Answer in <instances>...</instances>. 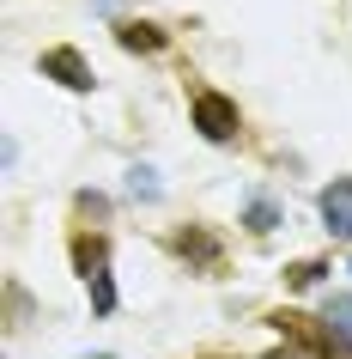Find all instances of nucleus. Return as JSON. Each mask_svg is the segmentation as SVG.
Listing matches in <instances>:
<instances>
[{
    "instance_id": "obj_1",
    "label": "nucleus",
    "mask_w": 352,
    "mask_h": 359,
    "mask_svg": "<svg viewBox=\"0 0 352 359\" xmlns=\"http://www.w3.org/2000/svg\"><path fill=\"white\" fill-rule=\"evenodd\" d=\"M195 128H201L206 140H237L243 116H237V104L225 92H195Z\"/></svg>"
},
{
    "instance_id": "obj_2",
    "label": "nucleus",
    "mask_w": 352,
    "mask_h": 359,
    "mask_svg": "<svg viewBox=\"0 0 352 359\" xmlns=\"http://www.w3.org/2000/svg\"><path fill=\"white\" fill-rule=\"evenodd\" d=\"M43 74H49V79H61L67 92H92V86H97L79 49H49V55H43Z\"/></svg>"
},
{
    "instance_id": "obj_3",
    "label": "nucleus",
    "mask_w": 352,
    "mask_h": 359,
    "mask_svg": "<svg viewBox=\"0 0 352 359\" xmlns=\"http://www.w3.org/2000/svg\"><path fill=\"white\" fill-rule=\"evenodd\" d=\"M322 226L334 238H352V177H334L322 189Z\"/></svg>"
},
{
    "instance_id": "obj_4",
    "label": "nucleus",
    "mask_w": 352,
    "mask_h": 359,
    "mask_svg": "<svg viewBox=\"0 0 352 359\" xmlns=\"http://www.w3.org/2000/svg\"><path fill=\"white\" fill-rule=\"evenodd\" d=\"M322 335H328L334 353H346V359H352V292H340V299L322 304Z\"/></svg>"
},
{
    "instance_id": "obj_5",
    "label": "nucleus",
    "mask_w": 352,
    "mask_h": 359,
    "mask_svg": "<svg viewBox=\"0 0 352 359\" xmlns=\"http://www.w3.org/2000/svg\"><path fill=\"white\" fill-rule=\"evenodd\" d=\"M79 262H85V280H92V304L110 317V311H115V280H110V268H104V250L79 256Z\"/></svg>"
},
{
    "instance_id": "obj_6",
    "label": "nucleus",
    "mask_w": 352,
    "mask_h": 359,
    "mask_svg": "<svg viewBox=\"0 0 352 359\" xmlns=\"http://www.w3.org/2000/svg\"><path fill=\"white\" fill-rule=\"evenodd\" d=\"M122 49H164V31L158 25H122Z\"/></svg>"
},
{
    "instance_id": "obj_7",
    "label": "nucleus",
    "mask_w": 352,
    "mask_h": 359,
    "mask_svg": "<svg viewBox=\"0 0 352 359\" xmlns=\"http://www.w3.org/2000/svg\"><path fill=\"white\" fill-rule=\"evenodd\" d=\"M274 226H279L274 201H249V231H274Z\"/></svg>"
},
{
    "instance_id": "obj_8",
    "label": "nucleus",
    "mask_w": 352,
    "mask_h": 359,
    "mask_svg": "<svg viewBox=\"0 0 352 359\" xmlns=\"http://www.w3.org/2000/svg\"><path fill=\"white\" fill-rule=\"evenodd\" d=\"M322 274H328V262H297V268H292V286L304 292V286H316Z\"/></svg>"
},
{
    "instance_id": "obj_9",
    "label": "nucleus",
    "mask_w": 352,
    "mask_h": 359,
    "mask_svg": "<svg viewBox=\"0 0 352 359\" xmlns=\"http://www.w3.org/2000/svg\"><path fill=\"white\" fill-rule=\"evenodd\" d=\"M97 359H110V353H97Z\"/></svg>"
}]
</instances>
